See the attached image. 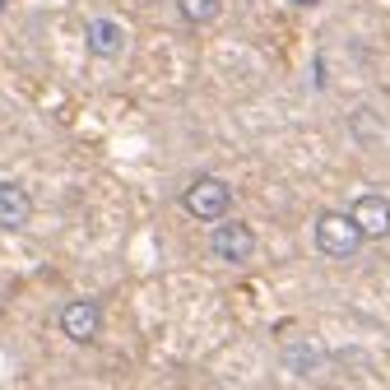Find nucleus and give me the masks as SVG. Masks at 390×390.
Instances as JSON below:
<instances>
[{
    "instance_id": "0eeeda50",
    "label": "nucleus",
    "mask_w": 390,
    "mask_h": 390,
    "mask_svg": "<svg viewBox=\"0 0 390 390\" xmlns=\"http://www.w3.org/2000/svg\"><path fill=\"white\" fill-rule=\"evenodd\" d=\"M33 219V195L24 181L15 177H5L0 181V233H19V228H28Z\"/></svg>"
},
{
    "instance_id": "7ed1b4c3",
    "label": "nucleus",
    "mask_w": 390,
    "mask_h": 390,
    "mask_svg": "<svg viewBox=\"0 0 390 390\" xmlns=\"http://www.w3.org/2000/svg\"><path fill=\"white\" fill-rule=\"evenodd\" d=\"M209 251L219 256L223 265H251L256 256V228L247 219H223L209 228Z\"/></svg>"
},
{
    "instance_id": "423d86ee",
    "label": "nucleus",
    "mask_w": 390,
    "mask_h": 390,
    "mask_svg": "<svg viewBox=\"0 0 390 390\" xmlns=\"http://www.w3.org/2000/svg\"><path fill=\"white\" fill-rule=\"evenodd\" d=\"M84 47L94 61H116L125 51V24H116L112 15H98L89 19V28H84Z\"/></svg>"
},
{
    "instance_id": "f257e3e1",
    "label": "nucleus",
    "mask_w": 390,
    "mask_h": 390,
    "mask_svg": "<svg viewBox=\"0 0 390 390\" xmlns=\"http://www.w3.org/2000/svg\"><path fill=\"white\" fill-rule=\"evenodd\" d=\"M312 247L326 256V260H353L362 251V233L348 223L344 209H321L312 223Z\"/></svg>"
},
{
    "instance_id": "6e6552de",
    "label": "nucleus",
    "mask_w": 390,
    "mask_h": 390,
    "mask_svg": "<svg viewBox=\"0 0 390 390\" xmlns=\"http://www.w3.org/2000/svg\"><path fill=\"white\" fill-rule=\"evenodd\" d=\"M177 15L200 28V24H214L223 15V0H177Z\"/></svg>"
},
{
    "instance_id": "20e7f679",
    "label": "nucleus",
    "mask_w": 390,
    "mask_h": 390,
    "mask_svg": "<svg viewBox=\"0 0 390 390\" xmlns=\"http://www.w3.org/2000/svg\"><path fill=\"white\" fill-rule=\"evenodd\" d=\"M344 214H348V223L362 233V242H386L390 237V200L376 195V190L353 195V204H348Z\"/></svg>"
},
{
    "instance_id": "f03ea898",
    "label": "nucleus",
    "mask_w": 390,
    "mask_h": 390,
    "mask_svg": "<svg viewBox=\"0 0 390 390\" xmlns=\"http://www.w3.org/2000/svg\"><path fill=\"white\" fill-rule=\"evenodd\" d=\"M181 209H186L190 219H200V223H223V219H233V186L223 181V177H195L186 190H181Z\"/></svg>"
},
{
    "instance_id": "39448f33",
    "label": "nucleus",
    "mask_w": 390,
    "mask_h": 390,
    "mask_svg": "<svg viewBox=\"0 0 390 390\" xmlns=\"http://www.w3.org/2000/svg\"><path fill=\"white\" fill-rule=\"evenodd\" d=\"M98 330H103V307L94 297H75L61 307V335L70 344H94Z\"/></svg>"
}]
</instances>
